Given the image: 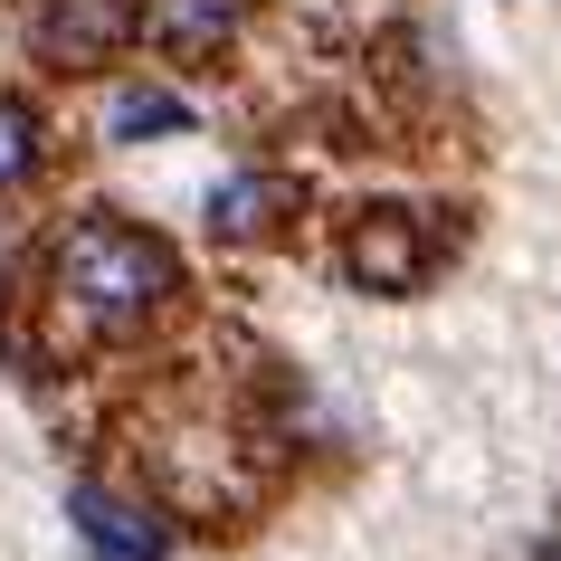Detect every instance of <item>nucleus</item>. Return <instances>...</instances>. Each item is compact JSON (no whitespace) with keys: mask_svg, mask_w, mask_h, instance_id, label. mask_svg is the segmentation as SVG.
<instances>
[{"mask_svg":"<svg viewBox=\"0 0 561 561\" xmlns=\"http://www.w3.org/2000/svg\"><path fill=\"white\" fill-rule=\"evenodd\" d=\"M48 276H58V296L77 305L95 333H124V324H144V314H162V305L181 296V257L152 229L115 219V209H87V219L58 238Z\"/></svg>","mask_w":561,"mask_h":561,"instance_id":"nucleus-1","label":"nucleus"},{"mask_svg":"<svg viewBox=\"0 0 561 561\" xmlns=\"http://www.w3.org/2000/svg\"><path fill=\"white\" fill-rule=\"evenodd\" d=\"M144 30V0H38L30 10V48L67 77H95V67H115Z\"/></svg>","mask_w":561,"mask_h":561,"instance_id":"nucleus-2","label":"nucleus"},{"mask_svg":"<svg viewBox=\"0 0 561 561\" xmlns=\"http://www.w3.org/2000/svg\"><path fill=\"white\" fill-rule=\"evenodd\" d=\"M428 266H438V248L419 238L410 209H362L353 238H343V276H353L362 296H410Z\"/></svg>","mask_w":561,"mask_h":561,"instance_id":"nucleus-3","label":"nucleus"},{"mask_svg":"<svg viewBox=\"0 0 561 561\" xmlns=\"http://www.w3.org/2000/svg\"><path fill=\"white\" fill-rule=\"evenodd\" d=\"M67 524H77L87 561H172V524L152 504L115 495V485H77L67 495Z\"/></svg>","mask_w":561,"mask_h":561,"instance_id":"nucleus-4","label":"nucleus"},{"mask_svg":"<svg viewBox=\"0 0 561 561\" xmlns=\"http://www.w3.org/2000/svg\"><path fill=\"white\" fill-rule=\"evenodd\" d=\"M144 20L172 58H219L238 38V20H248V0H144Z\"/></svg>","mask_w":561,"mask_h":561,"instance_id":"nucleus-5","label":"nucleus"},{"mask_svg":"<svg viewBox=\"0 0 561 561\" xmlns=\"http://www.w3.org/2000/svg\"><path fill=\"white\" fill-rule=\"evenodd\" d=\"M286 201H296V191H286L276 172H229L219 191H209V229L219 238H266L276 219H286Z\"/></svg>","mask_w":561,"mask_h":561,"instance_id":"nucleus-6","label":"nucleus"},{"mask_svg":"<svg viewBox=\"0 0 561 561\" xmlns=\"http://www.w3.org/2000/svg\"><path fill=\"white\" fill-rule=\"evenodd\" d=\"M105 134H115V144H152V134H191V95H172V87H124L115 105H105Z\"/></svg>","mask_w":561,"mask_h":561,"instance_id":"nucleus-7","label":"nucleus"},{"mask_svg":"<svg viewBox=\"0 0 561 561\" xmlns=\"http://www.w3.org/2000/svg\"><path fill=\"white\" fill-rule=\"evenodd\" d=\"M38 152H48V134H38V115L20 105V95H0V191H20V181L38 172Z\"/></svg>","mask_w":561,"mask_h":561,"instance_id":"nucleus-8","label":"nucleus"},{"mask_svg":"<svg viewBox=\"0 0 561 561\" xmlns=\"http://www.w3.org/2000/svg\"><path fill=\"white\" fill-rule=\"evenodd\" d=\"M542 561H561V533H552V542H542Z\"/></svg>","mask_w":561,"mask_h":561,"instance_id":"nucleus-9","label":"nucleus"}]
</instances>
